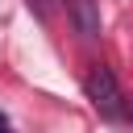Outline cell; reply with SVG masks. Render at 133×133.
Masks as SVG:
<instances>
[{
	"label": "cell",
	"instance_id": "obj_1",
	"mask_svg": "<svg viewBox=\"0 0 133 133\" xmlns=\"http://www.w3.org/2000/svg\"><path fill=\"white\" fill-rule=\"evenodd\" d=\"M83 91H87V100L96 104L100 116H108V121L125 116V96H121V83H116V75L108 66H91L87 79H83Z\"/></svg>",
	"mask_w": 133,
	"mask_h": 133
},
{
	"label": "cell",
	"instance_id": "obj_2",
	"mask_svg": "<svg viewBox=\"0 0 133 133\" xmlns=\"http://www.w3.org/2000/svg\"><path fill=\"white\" fill-rule=\"evenodd\" d=\"M79 37H100V4L96 0H62Z\"/></svg>",
	"mask_w": 133,
	"mask_h": 133
},
{
	"label": "cell",
	"instance_id": "obj_3",
	"mask_svg": "<svg viewBox=\"0 0 133 133\" xmlns=\"http://www.w3.org/2000/svg\"><path fill=\"white\" fill-rule=\"evenodd\" d=\"M25 4H29V12H33V17L50 21V17H54V4H58V0H25Z\"/></svg>",
	"mask_w": 133,
	"mask_h": 133
},
{
	"label": "cell",
	"instance_id": "obj_4",
	"mask_svg": "<svg viewBox=\"0 0 133 133\" xmlns=\"http://www.w3.org/2000/svg\"><path fill=\"white\" fill-rule=\"evenodd\" d=\"M0 133H8V125H4V116H0Z\"/></svg>",
	"mask_w": 133,
	"mask_h": 133
}]
</instances>
